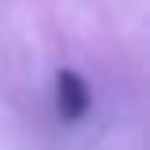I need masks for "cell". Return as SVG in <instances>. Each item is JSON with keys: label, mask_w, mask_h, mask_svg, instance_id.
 <instances>
[{"label": "cell", "mask_w": 150, "mask_h": 150, "mask_svg": "<svg viewBox=\"0 0 150 150\" xmlns=\"http://www.w3.org/2000/svg\"><path fill=\"white\" fill-rule=\"evenodd\" d=\"M55 106L62 121H81L92 106V95H88V84L81 73L73 70H59L55 73Z\"/></svg>", "instance_id": "1"}]
</instances>
